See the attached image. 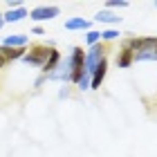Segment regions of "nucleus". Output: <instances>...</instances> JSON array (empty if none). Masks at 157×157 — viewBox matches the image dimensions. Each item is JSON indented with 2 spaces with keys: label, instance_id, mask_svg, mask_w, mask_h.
Returning a JSON list of instances; mask_svg holds the SVG:
<instances>
[{
  "label": "nucleus",
  "instance_id": "9",
  "mask_svg": "<svg viewBox=\"0 0 157 157\" xmlns=\"http://www.w3.org/2000/svg\"><path fill=\"white\" fill-rule=\"evenodd\" d=\"M25 16H29V13H27V9H25V7H18V9H9L7 13H2L5 23H18V20H23Z\"/></svg>",
  "mask_w": 157,
  "mask_h": 157
},
{
  "label": "nucleus",
  "instance_id": "12",
  "mask_svg": "<svg viewBox=\"0 0 157 157\" xmlns=\"http://www.w3.org/2000/svg\"><path fill=\"white\" fill-rule=\"evenodd\" d=\"M65 29H70V32L90 29V20H85V18H70V20H65Z\"/></svg>",
  "mask_w": 157,
  "mask_h": 157
},
{
  "label": "nucleus",
  "instance_id": "6",
  "mask_svg": "<svg viewBox=\"0 0 157 157\" xmlns=\"http://www.w3.org/2000/svg\"><path fill=\"white\" fill-rule=\"evenodd\" d=\"M0 54L2 59L9 63V61H16V59H23L27 54V47H0Z\"/></svg>",
  "mask_w": 157,
  "mask_h": 157
},
{
  "label": "nucleus",
  "instance_id": "4",
  "mask_svg": "<svg viewBox=\"0 0 157 157\" xmlns=\"http://www.w3.org/2000/svg\"><path fill=\"white\" fill-rule=\"evenodd\" d=\"M59 16V7H36V9L29 11V18L36 20V23H43V20H52Z\"/></svg>",
  "mask_w": 157,
  "mask_h": 157
},
{
  "label": "nucleus",
  "instance_id": "5",
  "mask_svg": "<svg viewBox=\"0 0 157 157\" xmlns=\"http://www.w3.org/2000/svg\"><path fill=\"white\" fill-rule=\"evenodd\" d=\"M105 72H108V59H101V63L97 65V70L92 72V81H90V90H99L101 88V81L105 78Z\"/></svg>",
  "mask_w": 157,
  "mask_h": 157
},
{
  "label": "nucleus",
  "instance_id": "1",
  "mask_svg": "<svg viewBox=\"0 0 157 157\" xmlns=\"http://www.w3.org/2000/svg\"><path fill=\"white\" fill-rule=\"evenodd\" d=\"M72 74H74V61L72 56H65V59H61L54 72L47 74V78L49 81H72Z\"/></svg>",
  "mask_w": 157,
  "mask_h": 157
},
{
  "label": "nucleus",
  "instance_id": "10",
  "mask_svg": "<svg viewBox=\"0 0 157 157\" xmlns=\"http://www.w3.org/2000/svg\"><path fill=\"white\" fill-rule=\"evenodd\" d=\"M94 20H97V23H110V25H115V23L121 20V16L115 13V11H110V9H103V11H99L94 16Z\"/></svg>",
  "mask_w": 157,
  "mask_h": 157
},
{
  "label": "nucleus",
  "instance_id": "8",
  "mask_svg": "<svg viewBox=\"0 0 157 157\" xmlns=\"http://www.w3.org/2000/svg\"><path fill=\"white\" fill-rule=\"evenodd\" d=\"M137 61V63H141V61H157V45L155 47H144V49H139V52H135L132 54V63Z\"/></svg>",
  "mask_w": 157,
  "mask_h": 157
},
{
  "label": "nucleus",
  "instance_id": "17",
  "mask_svg": "<svg viewBox=\"0 0 157 157\" xmlns=\"http://www.w3.org/2000/svg\"><path fill=\"white\" fill-rule=\"evenodd\" d=\"M115 38H119V32L117 29H105V32H101V40H115Z\"/></svg>",
  "mask_w": 157,
  "mask_h": 157
},
{
  "label": "nucleus",
  "instance_id": "14",
  "mask_svg": "<svg viewBox=\"0 0 157 157\" xmlns=\"http://www.w3.org/2000/svg\"><path fill=\"white\" fill-rule=\"evenodd\" d=\"M85 40H88V45H97L99 40H101V32H94V29H88V34H85Z\"/></svg>",
  "mask_w": 157,
  "mask_h": 157
},
{
  "label": "nucleus",
  "instance_id": "18",
  "mask_svg": "<svg viewBox=\"0 0 157 157\" xmlns=\"http://www.w3.org/2000/svg\"><path fill=\"white\" fill-rule=\"evenodd\" d=\"M32 34H36V36H43V34H45V29H43V27H34V29H32Z\"/></svg>",
  "mask_w": 157,
  "mask_h": 157
},
{
  "label": "nucleus",
  "instance_id": "20",
  "mask_svg": "<svg viewBox=\"0 0 157 157\" xmlns=\"http://www.w3.org/2000/svg\"><path fill=\"white\" fill-rule=\"evenodd\" d=\"M5 65H7V61L2 59V54H0V67H5Z\"/></svg>",
  "mask_w": 157,
  "mask_h": 157
},
{
  "label": "nucleus",
  "instance_id": "16",
  "mask_svg": "<svg viewBox=\"0 0 157 157\" xmlns=\"http://www.w3.org/2000/svg\"><path fill=\"white\" fill-rule=\"evenodd\" d=\"M105 7H108V9H126L128 2L126 0H110V2H105Z\"/></svg>",
  "mask_w": 157,
  "mask_h": 157
},
{
  "label": "nucleus",
  "instance_id": "2",
  "mask_svg": "<svg viewBox=\"0 0 157 157\" xmlns=\"http://www.w3.org/2000/svg\"><path fill=\"white\" fill-rule=\"evenodd\" d=\"M49 52H52V47H43V45H36L32 47V52H27L23 56V61L27 65H36V67H43L49 59Z\"/></svg>",
  "mask_w": 157,
  "mask_h": 157
},
{
  "label": "nucleus",
  "instance_id": "3",
  "mask_svg": "<svg viewBox=\"0 0 157 157\" xmlns=\"http://www.w3.org/2000/svg\"><path fill=\"white\" fill-rule=\"evenodd\" d=\"M103 52H105V49H103L101 45H99V43L90 47V52L85 54V74H90V76H92V72L97 70V65L101 63V59L105 56Z\"/></svg>",
  "mask_w": 157,
  "mask_h": 157
},
{
  "label": "nucleus",
  "instance_id": "19",
  "mask_svg": "<svg viewBox=\"0 0 157 157\" xmlns=\"http://www.w3.org/2000/svg\"><path fill=\"white\" fill-rule=\"evenodd\" d=\"M45 78H47V76H38V78H36V81H34V85H36V88H40V85H43V83H45Z\"/></svg>",
  "mask_w": 157,
  "mask_h": 157
},
{
  "label": "nucleus",
  "instance_id": "15",
  "mask_svg": "<svg viewBox=\"0 0 157 157\" xmlns=\"http://www.w3.org/2000/svg\"><path fill=\"white\" fill-rule=\"evenodd\" d=\"M90 81H92V76L83 72V76H81V78H78V81H76L78 90H90Z\"/></svg>",
  "mask_w": 157,
  "mask_h": 157
},
{
  "label": "nucleus",
  "instance_id": "13",
  "mask_svg": "<svg viewBox=\"0 0 157 157\" xmlns=\"http://www.w3.org/2000/svg\"><path fill=\"white\" fill-rule=\"evenodd\" d=\"M117 65H119V67H130V65H132V52H130V49H121V52H119Z\"/></svg>",
  "mask_w": 157,
  "mask_h": 157
},
{
  "label": "nucleus",
  "instance_id": "11",
  "mask_svg": "<svg viewBox=\"0 0 157 157\" xmlns=\"http://www.w3.org/2000/svg\"><path fill=\"white\" fill-rule=\"evenodd\" d=\"M59 63H61V54H59V52H56V49L52 47V52H49V59H47V63L43 65V72H45V76H47V74H52L54 70H56V65H59Z\"/></svg>",
  "mask_w": 157,
  "mask_h": 157
},
{
  "label": "nucleus",
  "instance_id": "7",
  "mask_svg": "<svg viewBox=\"0 0 157 157\" xmlns=\"http://www.w3.org/2000/svg\"><path fill=\"white\" fill-rule=\"evenodd\" d=\"M29 38L23 36V34H11V36L2 38V47H27Z\"/></svg>",
  "mask_w": 157,
  "mask_h": 157
},
{
  "label": "nucleus",
  "instance_id": "21",
  "mask_svg": "<svg viewBox=\"0 0 157 157\" xmlns=\"http://www.w3.org/2000/svg\"><path fill=\"white\" fill-rule=\"evenodd\" d=\"M5 25V18H2V13H0V27H2Z\"/></svg>",
  "mask_w": 157,
  "mask_h": 157
}]
</instances>
